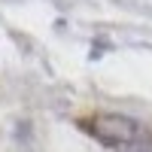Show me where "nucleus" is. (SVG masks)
I'll list each match as a JSON object with an SVG mask.
<instances>
[{"label": "nucleus", "instance_id": "f257e3e1", "mask_svg": "<svg viewBox=\"0 0 152 152\" xmlns=\"http://www.w3.org/2000/svg\"><path fill=\"white\" fill-rule=\"evenodd\" d=\"M82 128L113 152H149L152 149V131L128 116H119V113H97L91 119H82Z\"/></svg>", "mask_w": 152, "mask_h": 152}]
</instances>
